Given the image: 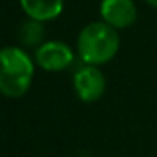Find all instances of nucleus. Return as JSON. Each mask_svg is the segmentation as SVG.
<instances>
[{
  "label": "nucleus",
  "instance_id": "obj_1",
  "mask_svg": "<svg viewBox=\"0 0 157 157\" xmlns=\"http://www.w3.org/2000/svg\"><path fill=\"white\" fill-rule=\"evenodd\" d=\"M36 61L19 46L0 49V93L7 98H21L31 90Z\"/></svg>",
  "mask_w": 157,
  "mask_h": 157
},
{
  "label": "nucleus",
  "instance_id": "obj_2",
  "mask_svg": "<svg viewBox=\"0 0 157 157\" xmlns=\"http://www.w3.org/2000/svg\"><path fill=\"white\" fill-rule=\"evenodd\" d=\"M79 59L90 66H101L112 61L120 49L118 31L103 21L90 22L81 29L76 41Z\"/></svg>",
  "mask_w": 157,
  "mask_h": 157
},
{
  "label": "nucleus",
  "instance_id": "obj_3",
  "mask_svg": "<svg viewBox=\"0 0 157 157\" xmlns=\"http://www.w3.org/2000/svg\"><path fill=\"white\" fill-rule=\"evenodd\" d=\"M73 88L75 93L81 101L85 103H95L105 95L106 90V79L105 75L98 66L85 64L79 69H76L73 76Z\"/></svg>",
  "mask_w": 157,
  "mask_h": 157
},
{
  "label": "nucleus",
  "instance_id": "obj_4",
  "mask_svg": "<svg viewBox=\"0 0 157 157\" xmlns=\"http://www.w3.org/2000/svg\"><path fill=\"white\" fill-rule=\"evenodd\" d=\"M34 61L41 69L49 73L64 71L75 61V52L63 41H46L41 48L36 49Z\"/></svg>",
  "mask_w": 157,
  "mask_h": 157
},
{
  "label": "nucleus",
  "instance_id": "obj_5",
  "mask_svg": "<svg viewBox=\"0 0 157 157\" xmlns=\"http://www.w3.org/2000/svg\"><path fill=\"white\" fill-rule=\"evenodd\" d=\"M101 21L113 29H127L137 21V5L133 0H101Z\"/></svg>",
  "mask_w": 157,
  "mask_h": 157
},
{
  "label": "nucleus",
  "instance_id": "obj_6",
  "mask_svg": "<svg viewBox=\"0 0 157 157\" xmlns=\"http://www.w3.org/2000/svg\"><path fill=\"white\" fill-rule=\"evenodd\" d=\"M27 19L39 22H49L63 14L64 0H19Z\"/></svg>",
  "mask_w": 157,
  "mask_h": 157
},
{
  "label": "nucleus",
  "instance_id": "obj_7",
  "mask_svg": "<svg viewBox=\"0 0 157 157\" xmlns=\"http://www.w3.org/2000/svg\"><path fill=\"white\" fill-rule=\"evenodd\" d=\"M19 41L24 48H41L46 42V29L44 22L27 19L19 29Z\"/></svg>",
  "mask_w": 157,
  "mask_h": 157
},
{
  "label": "nucleus",
  "instance_id": "obj_8",
  "mask_svg": "<svg viewBox=\"0 0 157 157\" xmlns=\"http://www.w3.org/2000/svg\"><path fill=\"white\" fill-rule=\"evenodd\" d=\"M147 4L150 5V7H154V9H157V0H145Z\"/></svg>",
  "mask_w": 157,
  "mask_h": 157
}]
</instances>
